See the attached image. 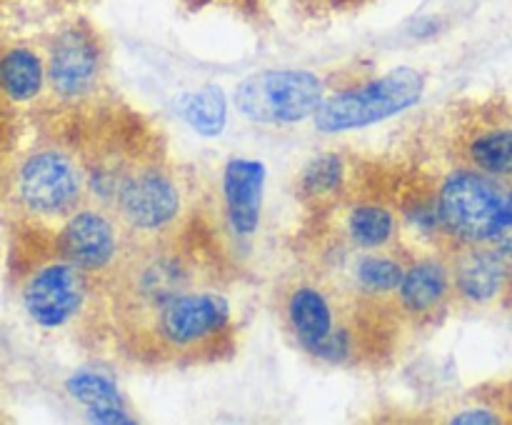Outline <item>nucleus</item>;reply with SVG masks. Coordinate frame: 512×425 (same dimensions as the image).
I'll return each instance as SVG.
<instances>
[{"mask_svg":"<svg viewBox=\"0 0 512 425\" xmlns=\"http://www.w3.org/2000/svg\"><path fill=\"white\" fill-rule=\"evenodd\" d=\"M425 78L415 68H395L388 75L353 90L323 100L315 110L313 120L320 133H345V130L365 128L378 120L398 115L415 105L423 95Z\"/></svg>","mask_w":512,"mask_h":425,"instance_id":"f257e3e1","label":"nucleus"},{"mask_svg":"<svg viewBox=\"0 0 512 425\" xmlns=\"http://www.w3.org/2000/svg\"><path fill=\"white\" fill-rule=\"evenodd\" d=\"M438 210L448 233L468 243H493L512 213V193L485 173H455L440 190Z\"/></svg>","mask_w":512,"mask_h":425,"instance_id":"f03ea898","label":"nucleus"},{"mask_svg":"<svg viewBox=\"0 0 512 425\" xmlns=\"http://www.w3.org/2000/svg\"><path fill=\"white\" fill-rule=\"evenodd\" d=\"M235 103L258 123H298L323 105V83L308 70H263L238 85Z\"/></svg>","mask_w":512,"mask_h":425,"instance_id":"7ed1b4c3","label":"nucleus"},{"mask_svg":"<svg viewBox=\"0 0 512 425\" xmlns=\"http://www.w3.org/2000/svg\"><path fill=\"white\" fill-rule=\"evenodd\" d=\"M15 193L28 213L53 218L68 213L80 193V175L60 150H38L20 163Z\"/></svg>","mask_w":512,"mask_h":425,"instance_id":"20e7f679","label":"nucleus"},{"mask_svg":"<svg viewBox=\"0 0 512 425\" xmlns=\"http://www.w3.org/2000/svg\"><path fill=\"white\" fill-rule=\"evenodd\" d=\"M85 300L83 270L68 260L40 268L23 288V308L40 328H63Z\"/></svg>","mask_w":512,"mask_h":425,"instance_id":"39448f33","label":"nucleus"},{"mask_svg":"<svg viewBox=\"0 0 512 425\" xmlns=\"http://www.w3.org/2000/svg\"><path fill=\"white\" fill-rule=\"evenodd\" d=\"M230 305L218 293L175 295L160 305L158 330L170 345H193L225 328Z\"/></svg>","mask_w":512,"mask_h":425,"instance_id":"423d86ee","label":"nucleus"},{"mask_svg":"<svg viewBox=\"0 0 512 425\" xmlns=\"http://www.w3.org/2000/svg\"><path fill=\"white\" fill-rule=\"evenodd\" d=\"M180 210V193L168 175L143 170L120 188V213L135 230L165 228Z\"/></svg>","mask_w":512,"mask_h":425,"instance_id":"0eeeda50","label":"nucleus"},{"mask_svg":"<svg viewBox=\"0 0 512 425\" xmlns=\"http://www.w3.org/2000/svg\"><path fill=\"white\" fill-rule=\"evenodd\" d=\"M98 78V48L83 28H65L55 35L48 55L50 88L60 98H78L88 93Z\"/></svg>","mask_w":512,"mask_h":425,"instance_id":"6e6552de","label":"nucleus"},{"mask_svg":"<svg viewBox=\"0 0 512 425\" xmlns=\"http://www.w3.org/2000/svg\"><path fill=\"white\" fill-rule=\"evenodd\" d=\"M58 248L75 268L100 270L115 255V230L98 210H80L60 230Z\"/></svg>","mask_w":512,"mask_h":425,"instance_id":"1a4fd4ad","label":"nucleus"},{"mask_svg":"<svg viewBox=\"0 0 512 425\" xmlns=\"http://www.w3.org/2000/svg\"><path fill=\"white\" fill-rule=\"evenodd\" d=\"M265 165L258 160L233 158L225 165L223 193L228 205V218L240 235H253L260 223L263 205Z\"/></svg>","mask_w":512,"mask_h":425,"instance_id":"9d476101","label":"nucleus"},{"mask_svg":"<svg viewBox=\"0 0 512 425\" xmlns=\"http://www.w3.org/2000/svg\"><path fill=\"white\" fill-rule=\"evenodd\" d=\"M288 318L303 348L313 355L335 330L333 308L325 300V295L318 288H310V285L298 288L290 295Z\"/></svg>","mask_w":512,"mask_h":425,"instance_id":"9b49d317","label":"nucleus"},{"mask_svg":"<svg viewBox=\"0 0 512 425\" xmlns=\"http://www.w3.org/2000/svg\"><path fill=\"white\" fill-rule=\"evenodd\" d=\"M48 68L40 55L25 45H15L0 53V93L10 103H30L43 90Z\"/></svg>","mask_w":512,"mask_h":425,"instance_id":"f8f14e48","label":"nucleus"},{"mask_svg":"<svg viewBox=\"0 0 512 425\" xmlns=\"http://www.w3.org/2000/svg\"><path fill=\"white\" fill-rule=\"evenodd\" d=\"M505 263L498 250H475L468 253L458 265V288L460 293L475 303L495 298L505 283Z\"/></svg>","mask_w":512,"mask_h":425,"instance_id":"ddd939ff","label":"nucleus"},{"mask_svg":"<svg viewBox=\"0 0 512 425\" xmlns=\"http://www.w3.org/2000/svg\"><path fill=\"white\" fill-rule=\"evenodd\" d=\"M400 300L410 313H428L448 293V270L435 260H423L405 270L398 288Z\"/></svg>","mask_w":512,"mask_h":425,"instance_id":"4468645a","label":"nucleus"},{"mask_svg":"<svg viewBox=\"0 0 512 425\" xmlns=\"http://www.w3.org/2000/svg\"><path fill=\"white\" fill-rule=\"evenodd\" d=\"M180 113L195 133L208 135V138L220 135L225 128V120H228L223 90L215 88V85H205V88L185 95L183 103H180Z\"/></svg>","mask_w":512,"mask_h":425,"instance_id":"2eb2a0df","label":"nucleus"},{"mask_svg":"<svg viewBox=\"0 0 512 425\" xmlns=\"http://www.w3.org/2000/svg\"><path fill=\"white\" fill-rule=\"evenodd\" d=\"M470 158L483 173L512 175V130L498 128L478 135L470 143Z\"/></svg>","mask_w":512,"mask_h":425,"instance_id":"dca6fc26","label":"nucleus"},{"mask_svg":"<svg viewBox=\"0 0 512 425\" xmlns=\"http://www.w3.org/2000/svg\"><path fill=\"white\" fill-rule=\"evenodd\" d=\"M68 393L73 395L78 403H83L90 410H105V408H123V398H120L118 388L110 378L100 373H90V370H80V373L70 375L65 383Z\"/></svg>","mask_w":512,"mask_h":425,"instance_id":"f3484780","label":"nucleus"},{"mask_svg":"<svg viewBox=\"0 0 512 425\" xmlns=\"http://www.w3.org/2000/svg\"><path fill=\"white\" fill-rule=\"evenodd\" d=\"M348 233L363 248H378L393 235V215L378 205L355 208L348 218Z\"/></svg>","mask_w":512,"mask_h":425,"instance_id":"a211bd4d","label":"nucleus"},{"mask_svg":"<svg viewBox=\"0 0 512 425\" xmlns=\"http://www.w3.org/2000/svg\"><path fill=\"white\" fill-rule=\"evenodd\" d=\"M355 275H358V283L368 293H393L403 283L405 270L395 260L380 258V255H368V258H363L358 263Z\"/></svg>","mask_w":512,"mask_h":425,"instance_id":"6ab92c4d","label":"nucleus"},{"mask_svg":"<svg viewBox=\"0 0 512 425\" xmlns=\"http://www.w3.org/2000/svg\"><path fill=\"white\" fill-rule=\"evenodd\" d=\"M180 268L170 260H158L150 268L143 270V278H140V295L150 298L153 303L165 305L170 298H175L180 290Z\"/></svg>","mask_w":512,"mask_h":425,"instance_id":"aec40b11","label":"nucleus"},{"mask_svg":"<svg viewBox=\"0 0 512 425\" xmlns=\"http://www.w3.org/2000/svg\"><path fill=\"white\" fill-rule=\"evenodd\" d=\"M343 183V160L338 155L328 153L310 160L303 170V190L308 195H330Z\"/></svg>","mask_w":512,"mask_h":425,"instance_id":"412c9836","label":"nucleus"},{"mask_svg":"<svg viewBox=\"0 0 512 425\" xmlns=\"http://www.w3.org/2000/svg\"><path fill=\"white\" fill-rule=\"evenodd\" d=\"M88 418L93 423H108V425H118V423H135L125 408H105V410H90Z\"/></svg>","mask_w":512,"mask_h":425,"instance_id":"4be33fe9","label":"nucleus"},{"mask_svg":"<svg viewBox=\"0 0 512 425\" xmlns=\"http://www.w3.org/2000/svg\"><path fill=\"white\" fill-rule=\"evenodd\" d=\"M498 415L493 410L485 408H473V410H460L453 418V423H498Z\"/></svg>","mask_w":512,"mask_h":425,"instance_id":"5701e85b","label":"nucleus"},{"mask_svg":"<svg viewBox=\"0 0 512 425\" xmlns=\"http://www.w3.org/2000/svg\"><path fill=\"white\" fill-rule=\"evenodd\" d=\"M493 245H495V250H498V253L503 255V258H512V213H510L508 223L503 225V230H500V233L495 235Z\"/></svg>","mask_w":512,"mask_h":425,"instance_id":"b1692460","label":"nucleus"}]
</instances>
